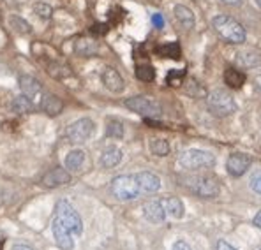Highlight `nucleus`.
<instances>
[{"label": "nucleus", "mask_w": 261, "mask_h": 250, "mask_svg": "<svg viewBox=\"0 0 261 250\" xmlns=\"http://www.w3.org/2000/svg\"><path fill=\"white\" fill-rule=\"evenodd\" d=\"M122 157H124L122 150L118 148V146L111 145L108 148L102 150L101 157H99V164H101V168H105V169H113L122 162Z\"/></svg>", "instance_id": "nucleus-16"}, {"label": "nucleus", "mask_w": 261, "mask_h": 250, "mask_svg": "<svg viewBox=\"0 0 261 250\" xmlns=\"http://www.w3.org/2000/svg\"><path fill=\"white\" fill-rule=\"evenodd\" d=\"M143 215L148 222L152 224H163L164 218H166V210L161 199H150L143 205Z\"/></svg>", "instance_id": "nucleus-14"}, {"label": "nucleus", "mask_w": 261, "mask_h": 250, "mask_svg": "<svg viewBox=\"0 0 261 250\" xmlns=\"http://www.w3.org/2000/svg\"><path fill=\"white\" fill-rule=\"evenodd\" d=\"M106 136L111 137V140H122L124 137V125L118 120H108V125H106Z\"/></svg>", "instance_id": "nucleus-29"}, {"label": "nucleus", "mask_w": 261, "mask_h": 250, "mask_svg": "<svg viewBox=\"0 0 261 250\" xmlns=\"http://www.w3.org/2000/svg\"><path fill=\"white\" fill-rule=\"evenodd\" d=\"M41 107H43V111L48 117H57V115H60L62 113V109H64V102L60 101L57 95H53V94H46L44 95V99H43V102H41Z\"/></svg>", "instance_id": "nucleus-20"}, {"label": "nucleus", "mask_w": 261, "mask_h": 250, "mask_svg": "<svg viewBox=\"0 0 261 250\" xmlns=\"http://www.w3.org/2000/svg\"><path fill=\"white\" fill-rule=\"evenodd\" d=\"M254 2H256V6H258L259 9H261V0H254Z\"/></svg>", "instance_id": "nucleus-41"}, {"label": "nucleus", "mask_w": 261, "mask_h": 250, "mask_svg": "<svg viewBox=\"0 0 261 250\" xmlns=\"http://www.w3.org/2000/svg\"><path fill=\"white\" fill-rule=\"evenodd\" d=\"M148 146H150V152L153 155H157V157L170 155V145H168V141L163 140V137H152Z\"/></svg>", "instance_id": "nucleus-27"}, {"label": "nucleus", "mask_w": 261, "mask_h": 250, "mask_svg": "<svg viewBox=\"0 0 261 250\" xmlns=\"http://www.w3.org/2000/svg\"><path fill=\"white\" fill-rule=\"evenodd\" d=\"M18 83H20L21 94L25 95V97H29L36 106H41V102H43V99L46 95L44 90H43V85L37 81L34 76H29V74L20 76Z\"/></svg>", "instance_id": "nucleus-9"}, {"label": "nucleus", "mask_w": 261, "mask_h": 250, "mask_svg": "<svg viewBox=\"0 0 261 250\" xmlns=\"http://www.w3.org/2000/svg\"><path fill=\"white\" fill-rule=\"evenodd\" d=\"M74 51L80 57H95L99 53V42L88 37H80L74 41Z\"/></svg>", "instance_id": "nucleus-18"}, {"label": "nucleus", "mask_w": 261, "mask_h": 250, "mask_svg": "<svg viewBox=\"0 0 261 250\" xmlns=\"http://www.w3.org/2000/svg\"><path fill=\"white\" fill-rule=\"evenodd\" d=\"M173 16L180 23V26H184L186 30H191L194 26V13L184 4H176L173 7Z\"/></svg>", "instance_id": "nucleus-19"}, {"label": "nucleus", "mask_w": 261, "mask_h": 250, "mask_svg": "<svg viewBox=\"0 0 261 250\" xmlns=\"http://www.w3.org/2000/svg\"><path fill=\"white\" fill-rule=\"evenodd\" d=\"M95 132V124L90 118H78L76 122H72L71 125L65 129V137H67L71 143H85L92 137V134Z\"/></svg>", "instance_id": "nucleus-8"}, {"label": "nucleus", "mask_w": 261, "mask_h": 250, "mask_svg": "<svg viewBox=\"0 0 261 250\" xmlns=\"http://www.w3.org/2000/svg\"><path fill=\"white\" fill-rule=\"evenodd\" d=\"M124 104L127 109L134 111V113L141 115V117H145V118H157L163 115V107L159 106V102L153 101L152 97H147V95L127 97L124 101Z\"/></svg>", "instance_id": "nucleus-7"}, {"label": "nucleus", "mask_w": 261, "mask_h": 250, "mask_svg": "<svg viewBox=\"0 0 261 250\" xmlns=\"http://www.w3.org/2000/svg\"><path fill=\"white\" fill-rule=\"evenodd\" d=\"M180 182L198 198H216L221 190L217 176L212 173H187L180 176Z\"/></svg>", "instance_id": "nucleus-1"}, {"label": "nucleus", "mask_w": 261, "mask_h": 250, "mask_svg": "<svg viewBox=\"0 0 261 250\" xmlns=\"http://www.w3.org/2000/svg\"><path fill=\"white\" fill-rule=\"evenodd\" d=\"M111 192L118 201H133L141 194L140 183L136 180V175H120L115 176L111 182Z\"/></svg>", "instance_id": "nucleus-5"}, {"label": "nucleus", "mask_w": 261, "mask_h": 250, "mask_svg": "<svg viewBox=\"0 0 261 250\" xmlns=\"http://www.w3.org/2000/svg\"><path fill=\"white\" fill-rule=\"evenodd\" d=\"M41 183L48 188L67 185V183H71V171H67L65 168H53L43 176Z\"/></svg>", "instance_id": "nucleus-13"}, {"label": "nucleus", "mask_w": 261, "mask_h": 250, "mask_svg": "<svg viewBox=\"0 0 261 250\" xmlns=\"http://www.w3.org/2000/svg\"><path fill=\"white\" fill-rule=\"evenodd\" d=\"M85 162V152L82 148H74L65 155V169L67 171H78Z\"/></svg>", "instance_id": "nucleus-21"}, {"label": "nucleus", "mask_w": 261, "mask_h": 250, "mask_svg": "<svg viewBox=\"0 0 261 250\" xmlns=\"http://www.w3.org/2000/svg\"><path fill=\"white\" fill-rule=\"evenodd\" d=\"M152 21H153V25H155L157 29H163V26H164V18L161 16V14H153Z\"/></svg>", "instance_id": "nucleus-36"}, {"label": "nucleus", "mask_w": 261, "mask_h": 250, "mask_svg": "<svg viewBox=\"0 0 261 250\" xmlns=\"http://www.w3.org/2000/svg\"><path fill=\"white\" fill-rule=\"evenodd\" d=\"M221 4H224V6H240L242 0H219Z\"/></svg>", "instance_id": "nucleus-37"}, {"label": "nucleus", "mask_w": 261, "mask_h": 250, "mask_svg": "<svg viewBox=\"0 0 261 250\" xmlns=\"http://www.w3.org/2000/svg\"><path fill=\"white\" fill-rule=\"evenodd\" d=\"M136 78L140 79V81H153V78H155V69L152 67L150 64H141L136 67Z\"/></svg>", "instance_id": "nucleus-28"}, {"label": "nucleus", "mask_w": 261, "mask_h": 250, "mask_svg": "<svg viewBox=\"0 0 261 250\" xmlns=\"http://www.w3.org/2000/svg\"><path fill=\"white\" fill-rule=\"evenodd\" d=\"M184 76H186V71H170L168 74V83L171 87H178V85L184 83Z\"/></svg>", "instance_id": "nucleus-33"}, {"label": "nucleus", "mask_w": 261, "mask_h": 250, "mask_svg": "<svg viewBox=\"0 0 261 250\" xmlns=\"http://www.w3.org/2000/svg\"><path fill=\"white\" fill-rule=\"evenodd\" d=\"M214 30L222 37L226 42L231 44H242L245 41V30L235 18L228 16V14H219L212 20Z\"/></svg>", "instance_id": "nucleus-3"}, {"label": "nucleus", "mask_w": 261, "mask_h": 250, "mask_svg": "<svg viewBox=\"0 0 261 250\" xmlns=\"http://www.w3.org/2000/svg\"><path fill=\"white\" fill-rule=\"evenodd\" d=\"M237 65L242 69H256L261 67V49L258 48H242L237 51Z\"/></svg>", "instance_id": "nucleus-12"}, {"label": "nucleus", "mask_w": 261, "mask_h": 250, "mask_svg": "<svg viewBox=\"0 0 261 250\" xmlns=\"http://www.w3.org/2000/svg\"><path fill=\"white\" fill-rule=\"evenodd\" d=\"M254 81H256V87H258L259 90H261V74L256 76V78H254Z\"/></svg>", "instance_id": "nucleus-40"}, {"label": "nucleus", "mask_w": 261, "mask_h": 250, "mask_svg": "<svg viewBox=\"0 0 261 250\" xmlns=\"http://www.w3.org/2000/svg\"><path fill=\"white\" fill-rule=\"evenodd\" d=\"M157 53H161V57H168V59H178L180 57V46L176 44V42L163 44L161 48H157Z\"/></svg>", "instance_id": "nucleus-30"}, {"label": "nucleus", "mask_w": 261, "mask_h": 250, "mask_svg": "<svg viewBox=\"0 0 261 250\" xmlns=\"http://www.w3.org/2000/svg\"><path fill=\"white\" fill-rule=\"evenodd\" d=\"M7 23H9L11 30L20 34V36H29V34L32 32V25L27 20H23V18L16 16V14H11V16L7 18Z\"/></svg>", "instance_id": "nucleus-23"}, {"label": "nucleus", "mask_w": 261, "mask_h": 250, "mask_svg": "<svg viewBox=\"0 0 261 250\" xmlns=\"http://www.w3.org/2000/svg\"><path fill=\"white\" fill-rule=\"evenodd\" d=\"M101 79H102V83H105V87L108 88L110 92H113V94H120V92H124L125 81L117 69L106 67L101 74Z\"/></svg>", "instance_id": "nucleus-15"}, {"label": "nucleus", "mask_w": 261, "mask_h": 250, "mask_svg": "<svg viewBox=\"0 0 261 250\" xmlns=\"http://www.w3.org/2000/svg\"><path fill=\"white\" fill-rule=\"evenodd\" d=\"M55 217L59 218L60 222L71 231L72 234H82L83 233V222L82 217L78 215V211L71 206V203L65 201V199H60L55 205Z\"/></svg>", "instance_id": "nucleus-6"}, {"label": "nucleus", "mask_w": 261, "mask_h": 250, "mask_svg": "<svg viewBox=\"0 0 261 250\" xmlns=\"http://www.w3.org/2000/svg\"><path fill=\"white\" fill-rule=\"evenodd\" d=\"M252 222H254V226H256V228L261 229V210L258 211V213L254 215V220H252Z\"/></svg>", "instance_id": "nucleus-38"}, {"label": "nucleus", "mask_w": 261, "mask_h": 250, "mask_svg": "<svg viewBox=\"0 0 261 250\" xmlns=\"http://www.w3.org/2000/svg\"><path fill=\"white\" fill-rule=\"evenodd\" d=\"M249 185H251V188L256 194L261 196V169H256V171L251 173V176H249Z\"/></svg>", "instance_id": "nucleus-32"}, {"label": "nucleus", "mask_w": 261, "mask_h": 250, "mask_svg": "<svg viewBox=\"0 0 261 250\" xmlns=\"http://www.w3.org/2000/svg\"><path fill=\"white\" fill-rule=\"evenodd\" d=\"M46 71L51 78H57V79H64V78H69L72 74L71 69L67 67L65 64H60V62H49L46 65Z\"/></svg>", "instance_id": "nucleus-26"}, {"label": "nucleus", "mask_w": 261, "mask_h": 250, "mask_svg": "<svg viewBox=\"0 0 261 250\" xmlns=\"http://www.w3.org/2000/svg\"><path fill=\"white\" fill-rule=\"evenodd\" d=\"M136 180L140 183L141 192H147V194H153L161 188V178L152 171H141L136 175Z\"/></svg>", "instance_id": "nucleus-17"}, {"label": "nucleus", "mask_w": 261, "mask_h": 250, "mask_svg": "<svg viewBox=\"0 0 261 250\" xmlns=\"http://www.w3.org/2000/svg\"><path fill=\"white\" fill-rule=\"evenodd\" d=\"M34 13L41 18V20H49L53 16V7L46 2H36L34 4Z\"/></svg>", "instance_id": "nucleus-31"}, {"label": "nucleus", "mask_w": 261, "mask_h": 250, "mask_svg": "<svg viewBox=\"0 0 261 250\" xmlns=\"http://www.w3.org/2000/svg\"><path fill=\"white\" fill-rule=\"evenodd\" d=\"M206 104L216 117H229L237 111L233 95L224 88H214L206 95Z\"/></svg>", "instance_id": "nucleus-4"}, {"label": "nucleus", "mask_w": 261, "mask_h": 250, "mask_svg": "<svg viewBox=\"0 0 261 250\" xmlns=\"http://www.w3.org/2000/svg\"><path fill=\"white\" fill-rule=\"evenodd\" d=\"M251 162H252V160H251V157H249L247 153L235 152V153H231V155L228 157V160H226V169H228V173L233 176V178H240L242 175H245V173H247Z\"/></svg>", "instance_id": "nucleus-10"}, {"label": "nucleus", "mask_w": 261, "mask_h": 250, "mask_svg": "<svg viewBox=\"0 0 261 250\" xmlns=\"http://www.w3.org/2000/svg\"><path fill=\"white\" fill-rule=\"evenodd\" d=\"M13 250H34L32 247H29V245H23V243H16L13 247Z\"/></svg>", "instance_id": "nucleus-39"}, {"label": "nucleus", "mask_w": 261, "mask_h": 250, "mask_svg": "<svg viewBox=\"0 0 261 250\" xmlns=\"http://www.w3.org/2000/svg\"><path fill=\"white\" fill-rule=\"evenodd\" d=\"M164 210L168 215H171L173 218H182L184 217V203L178 198L171 196V198H164L163 199Z\"/></svg>", "instance_id": "nucleus-22"}, {"label": "nucleus", "mask_w": 261, "mask_h": 250, "mask_svg": "<svg viewBox=\"0 0 261 250\" xmlns=\"http://www.w3.org/2000/svg\"><path fill=\"white\" fill-rule=\"evenodd\" d=\"M36 104H34L32 101H30L29 97H25V95H20V97H14V101L11 102V109L14 111V113H20V115H25V113H32L34 109H36Z\"/></svg>", "instance_id": "nucleus-25"}, {"label": "nucleus", "mask_w": 261, "mask_h": 250, "mask_svg": "<svg viewBox=\"0 0 261 250\" xmlns=\"http://www.w3.org/2000/svg\"><path fill=\"white\" fill-rule=\"evenodd\" d=\"M178 166L186 171H201V169H210L216 166V157L214 153L199 148H187L176 159Z\"/></svg>", "instance_id": "nucleus-2"}, {"label": "nucleus", "mask_w": 261, "mask_h": 250, "mask_svg": "<svg viewBox=\"0 0 261 250\" xmlns=\"http://www.w3.org/2000/svg\"><path fill=\"white\" fill-rule=\"evenodd\" d=\"M51 231H53V238H55V243L59 248L62 250H72L74 248V240H72V233L69 231L59 218H53L51 224Z\"/></svg>", "instance_id": "nucleus-11"}, {"label": "nucleus", "mask_w": 261, "mask_h": 250, "mask_svg": "<svg viewBox=\"0 0 261 250\" xmlns=\"http://www.w3.org/2000/svg\"><path fill=\"white\" fill-rule=\"evenodd\" d=\"M259 250H261V248H259Z\"/></svg>", "instance_id": "nucleus-42"}, {"label": "nucleus", "mask_w": 261, "mask_h": 250, "mask_svg": "<svg viewBox=\"0 0 261 250\" xmlns=\"http://www.w3.org/2000/svg\"><path fill=\"white\" fill-rule=\"evenodd\" d=\"M224 83L228 85L229 88H240L242 85L245 83V74L242 71H239V69H226L224 72Z\"/></svg>", "instance_id": "nucleus-24"}, {"label": "nucleus", "mask_w": 261, "mask_h": 250, "mask_svg": "<svg viewBox=\"0 0 261 250\" xmlns=\"http://www.w3.org/2000/svg\"><path fill=\"white\" fill-rule=\"evenodd\" d=\"M216 248H217V250H239L237 247H233L231 243H228L226 240H217Z\"/></svg>", "instance_id": "nucleus-34"}, {"label": "nucleus", "mask_w": 261, "mask_h": 250, "mask_svg": "<svg viewBox=\"0 0 261 250\" xmlns=\"http://www.w3.org/2000/svg\"><path fill=\"white\" fill-rule=\"evenodd\" d=\"M171 250H193V248H191V245L187 243V241L178 240V241H175V243H173V247H171Z\"/></svg>", "instance_id": "nucleus-35"}]
</instances>
